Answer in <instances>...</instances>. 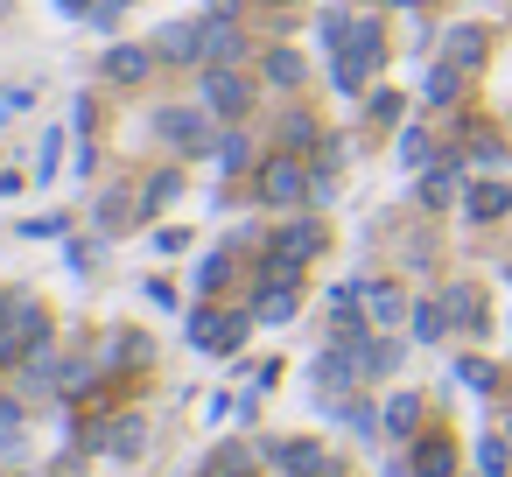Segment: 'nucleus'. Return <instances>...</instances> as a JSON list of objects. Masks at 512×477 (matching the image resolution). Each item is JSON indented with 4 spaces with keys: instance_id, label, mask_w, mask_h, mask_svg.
<instances>
[{
    "instance_id": "nucleus-27",
    "label": "nucleus",
    "mask_w": 512,
    "mask_h": 477,
    "mask_svg": "<svg viewBox=\"0 0 512 477\" xmlns=\"http://www.w3.org/2000/svg\"><path fill=\"white\" fill-rule=\"evenodd\" d=\"M274 148H281V155H295V148H323V141H316V120H309V113H288V120L274 127Z\"/></svg>"
},
{
    "instance_id": "nucleus-25",
    "label": "nucleus",
    "mask_w": 512,
    "mask_h": 477,
    "mask_svg": "<svg viewBox=\"0 0 512 477\" xmlns=\"http://www.w3.org/2000/svg\"><path fill=\"white\" fill-rule=\"evenodd\" d=\"M456 92H463V71H456V64H428V85H421V99L442 113V106H456Z\"/></svg>"
},
{
    "instance_id": "nucleus-14",
    "label": "nucleus",
    "mask_w": 512,
    "mask_h": 477,
    "mask_svg": "<svg viewBox=\"0 0 512 477\" xmlns=\"http://www.w3.org/2000/svg\"><path fill=\"white\" fill-rule=\"evenodd\" d=\"M155 57H162V64H197V57H204V22H169V29L155 36Z\"/></svg>"
},
{
    "instance_id": "nucleus-2",
    "label": "nucleus",
    "mask_w": 512,
    "mask_h": 477,
    "mask_svg": "<svg viewBox=\"0 0 512 477\" xmlns=\"http://www.w3.org/2000/svg\"><path fill=\"white\" fill-rule=\"evenodd\" d=\"M253 197L267 204V211H295V204H309V169H302V155H267L260 162V176H253Z\"/></svg>"
},
{
    "instance_id": "nucleus-33",
    "label": "nucleus",
    "mask_w": 512,
    "mask_h": 477,
    "mask_svg": "<svg viewBox=\"0 0 512 477\" xmlns=\"http://www.w3.org/2000/svg\"><path fill=\"white\" fill-rule=\"evenodd\" d=\"M428 155H435V141H428V127H407V134H400V169H421Z\"/></svg>"
},
{
    "instance_id": "nucleus-28",
    "label": "nucleus",
    "mask_w": 512,
    "mask_h": 477,
    "mask_svg": "<svg viewBox=\"0 0 512 477\" xmlns=\"http://www.w3.org/2000/svg\"><path fill=\"white\" fill-rule=\"evenodd\" d=\"M449 330H456V323H449L442 295H435V302H414V337H421V344H442Z\"/></svg>"
},
{
    "instance_id": "nucleus-7",
    "label": "nucleus",
    "mask_w": 512,
    "mask_h": 477,
    "mask_svg": "<svg viewBox=\"0 0 512 477\" xmlns=\"http://www.w3.org/2000/svg\"><path fill=\"white\" fill-rule=\"evenodd\" d=\"M141 211H148V204H141V190H127V183H120V190H106V197L92 204V225H99L106 239H120V232H134V225H141Z\"/></svg>"
},
{
    "instance_id": "nucleus-11",
    "label": "nucleus",
    "mask_w": 512,
    "mask_h": 477,
    "mask_svg": "<svg viewBox=\"0 0 512 477\" xmlns=\"http://www.w3.org/2000/svg\"><path fill=\"white\" fill-rule=\"evenodd\" d=\"M442 309H449V323L470 330V337L491 330V316H484V288H477V281H449V288H442Z\"/></svg>"
},
{
    "instance_id": "nucleus-44",
    "label": "nucleus",
    "mask_w": 512,
    "mask_h": 477,
    "mask_svg": "<svg viewBox=\"0 0 512 477\" xmlns=\"http://www.w3.org/2000/svg\"><path fill=\"white\" fill-rule=\"evenodd\" d=\"M232 8H239V0H211V15H232Z\"/></svg>"
},
{
    "instance_id": "nucleus-1",
    "label": "nucleus",
    "mask_w": 512,
    "mask_h": 477,
    "mask_svg": "<svg viewBox=\"0 0 512 477\" xmlns=\"http://www.w3.org/2000/svg\"><path fill=\"white\" fill-rule=\"evenodd\" d=\"M50 344V309L36 295H15V309L0 316V372L8 365H29V351Z\"/></svg>"
},
{
    "instance_id": "nucleus-37",
    "label": "nucleus",
    "mask_w": 512,
    "mask_h": 477,
    "mask_svg": "<svg viewBox=\"0 0 512 477\" xmlns=\"http://www.w3.org/2000/svg\"><path fill=\"white\" fill-rule=\"evenodd\" d=\"M57 155H64V134H57V127H50V141H43V162H36V176H43V183H50V176H57Z\"/></svg>"
},
{
    "instance_id": "nucleus-29",
    "label": "nucleus",
    "mask_w": 512,
    "mask_h": 477,
    "mask_svg": "<svg viewBox=\"0 0 512 477\" xmlns=\"http://www.w3.org/2000/svg\"><path fill=\"white\" fill-rule=\"evenodd\" d=\"M449 197H456V155H442V169L421 176V204H428V211H442Z\"/></svg>"
},
{
    "instance_id": "nucleus-36",
    "label": "nucleus",
    "mask_w": 512,
    "mask_h": 477,
    "mask_svg": "<svg viewBox=\"0 0 512 477\" xmlns=\"http://www.w3.org/2000/svg\"><path fill=\"white\" fill-rule=\"evenodd\" d=\"M344 36H351V15H344V8H330V15H323V43H330V50H344Z\"/></svg>"
},
{
    "instance_id": "nucleus-30",
    "label": "nucleus",
    "mask_w": 512,
    "mask_h": 477,
    "mask_svg": "<svg viewBox=\"0 0 512 477\" xmlns=\"http://www.w3.org/2000/svg\"><path fill=\"white\" fill-rule=\"evenodd\" d=\"M512 470V435H484L477 442V477H505Z\"/></svg>"
},
{
    "instance_id": "nucleus-19",
    "label": "nucleus",
    "mask_w": 512,
    "mask_h": 477,
    "mask_svg": "<svg viewBox=\"0 0 512 477\" xmlns=\"http://www.w3.org/2000/svg\"><path fill=\"white\" fill-rule=\"evenodd\" d=\"M463 211H470L477 225H491V218L512 211V190H505V183H470V190H463Z\"/></svg>"
},
{
    "instance_id": "nucleus-48",
    "label": "nucleus",
    "mask_w": 512,
    "mask_h": 477,
    "mask_svg": "<svg viewBox=\"0 0 512 477\" xmlns=\"http://www.w3.org/2000/svg\"><path fill=\"white\" fill-rule=\"evenodd\" d=\"M505 281H512V267H505Z\"/></svg>"
},
{
    "instance_id": "nucleus-8",
    "label": "nucleus",
    "mask_w": 512,
    "mask_h": 477,
    "mask_svg": "<svg viewBox=\"0 0 512 477\" xmlns=\"http://www.w3.org/2000/svg\"><path fill=\"white\" fill-rule=\"evenodd\" d=\"M85 442L127 463V456H141V449H148V421H141V414H113V421H106V428H92Z\"/></svg>"
},
{
    "instance_id": "nucleus-39",
    "label": "nucleus",
    "mask_w": 512,
    "mask_h": 477,
    "mask_svg": "<svg viewBox=\"0 0 512 477\" xmlns=\"http://www.w3.org/2000/svg\"><path fill=\"white\" fill-rule=\"evenodd\" d=\"M22 428V400L15 393H0V435H15Z\"/></svg>"
},
{
    "instance_id": "nucleus-16",
    "label": "nucleus",
    "mask_w": 512,
    "mask_h": 477,
    "mask_svg": "<svg viewBox=\"0 0 512 477\" xmlns=\"http://www.w3.org/2000/svg\"><path fill=\"white\" fill-rule=\"evenodd\" d=\"M148 71H155V43H113L106 50V78L113 85H141Z\"/></svg>"
},
{
    "instance_id": "nucleus-32",
    "label": "nucleus",
    "mask_w": 512,
    "mask_h": 477,
    "mask_svg": "<svg viewBox=\"0 0 512 477\" xmlns=\"http://www.w3.org/2000/svg\"><path fill=\"white\" fill-rule=\"evenodd\" d=\"M400 113H407V106H400V92H372V99H365V120H372L379 134H386V127H400Z\"/></svg>"
},
{
    "instance_id": "nucleus-21",
    "label": "nucleus",
    "mask_w": 512,
    "mask_h": 477,
    "mask_svg": "<svg viewBox=\"0 0 512 477\" xmlns=\"http://www.w3.org/2000/svg\"><path fill=\"white\" fill-rule=\"evenodd\" d=\"M302 302V281L295 288H253V323H288Z\"/></svg>"
},
{
    "instance_id": "nucleus-31",
    "label": "nucleus",
    "mask_w": 512,
    "mask_h": 477,
    "mask_svg": "<svg viewBox=\"0 0 512 477\" xmlns=\"http://www.w3.org/2000/svg\"><path fill=\"white\" fill-rule=\"evenodd\" d=\"M169 197H183V176H176V169H155V176L141 183V204H148V211H162Z\"/></svg>"
},
{
    "instance_id": "nucleus-35",
    "label": "nucleus",
    "mask_w": 512,
    "mask_h": 477,
    "mask_svg": "<svg viewBox=\"0 0 512 477\" xmlns=\"http://www.w3.org/2000/svg\"><path fill=\"white\" fill-rule=\"evenodd\" d=\"M330 85H337V92H365V64H351V57L337 50V57H330Z\"/></svg>"
},
{
    "instance_id": "nucleus-34",
    "label": "nucleus",
    "mask_w": 512,
    "mask_h": 477,
    "mask_svg": "<svg viewBox=\"0 0 512 477\" xmlns=\"http://www.w3.org/2000/svg\"><path fill=\"white\" fill-rule=\"evenodd\" d=\"M456 379H463L470 393H498V365H484V358H463V365H456Z\"/></svg>"
},
{
    "instance_id": "nucleus-42",
    "label": "nucleus",
    "mask_w": 512,
    "mask_h": 477,
    "mask_svg": "<svg viewBox=\"0 0 512 477\" xmlns=\"http://www.w3.org/2000/svg\"><path fill=\"white\" fill-rule=\"evenodd\" d=\"M15 190H22V176H15V169H0V197H15Z\"/></svg>"
},
{
    "instance_id": "nucleus-18",
    "label": "nucleus",
    "mask_w": 512,
    "mask_h": 477,
    "mask_svg": "<svg viewBox=\"0 0 512 477\" xmlns=\"http://www.w3.org/2000/svg\"><path fill=\"white\" fill-rule=\"evenodd\" d=\"M253 470H260V449H246V442H218L204 456V477H253Z\"/></svg>"
},
{
    "instance_id": "nucleus-6",
    "label": "nucleus",
    "mask_w": 512,
    "mask_h": 477,
    "mask_svg": "<svg viewBox=\"0 0 512 477\" xmlns=\"http://www.w3.org/2000/svg\"><path fill=\"white\" fill-rule=\"evenodd\" d=\"M204 106H211L225 127L246 120V113H253V78H246L239 64H211V71H204Z\"/></svg>"
},
{
    "instance_id": "nucleus-47",
    "label": "nucleus",
    "mask_w": 512,
    "mask_h": 477,
    "mask_svg": "<svg viewBox=\"0 0 512 477\" xmlns=\"http://www.w3.org/2000/svg\"><path fill=\"white\" fill-rule=\"evenodd\" d=\"M267 8H295V0H267Z\"/></svg>"
},
{
    "instance_id": "nucleus-41",
    "label": "nucleus",
    "mask_w": 512,
    "mask_h": 477,
    "mask_svg": "<svg viewBox=\"0 0 512 477\" xmlns=\"http://www.w3.org/2000/svg\"><path fill=\"white\" fill-rule=\"evenodd\" d=\"M183 246H190V232H176V225H169V232H155V253H183Z\"/></svg>"
},
{
    "instance_id": "nucleus-46",
    "label": "nucleus",
    "mask_w": 512,
    "mask_h": 477,
    "mask_svg": "<svg viewBox=\"0 0 512 477\" xmlns=\"http://www.w3.org/2000/svg\"><path fill=\"white\" fill-rule=\"evenodd\" d=\"M393 8H421V0H393Z\"/></svg>"
},
{
    "instance_id": "nucleus-38",
    "label": "nucleus",
    "mask_w": 512,
    "mask_h": 477,
    "mask_svg": "<svg viewBox=\"0 0 512 477\" xmlns=\"http://www.w3.org/2000/svg\"><path fill=\"white\" fill-rule=\"evenodd\" d=\"M57 232H64V211H50V218H29V225H22V239H57Z\"/></svg>"
},
{
    "instance_id": "nucleus-13",
    "label": "nucleus",
    "mask_w": 512,
    "mask_h": 477,
    "mask_svg": "<svg viewBox=\"0 0 512 477\" xmlns=\"http://www.w3.org/2000/svg\"><path fill=\"white\" fill-rule=\"evenodd\" d=\"M379 414H386V435H393V442H414V435L428 428V400H421V393H386Z\"/></svg>"
},
{
    "instance_id": "nucleus-24",
    "label": "nucleus",
    "mask_w": 512,
    "mask_h": 477,
    "mask_svg": "<svg viewBox=\"0 0 512 477\" xmlns=\"http://www.w3.org/2000/svg\"><path fill=\"white\" fill-rule=\"evenodd\" d=\"M211 155H218V176H246V169H253V141H246L239 127H225Z\"/></svg>"
},
{
    "instance_id": "nucleus-23",
    "label": "nucleus",
    "mask_w": 512,
    "mask_h": 477,
    "mask_svg": "<svg viewBox=\"0 0 512 477\" xmlns=\"http://www.w3.org/2000/svg\"><path fill=\"white\" fill-rule=\"evenodd\" d=\"M323 407H330L351 435H379V428H386V414H379L372 400H351V393H344V400H323Z\"/></svg>"
},
{
    "instance_id": "nucleus-10",
    "label": "nucleus",
    "mask_w": 512,
    "mask_h": 477,
    "mask_svg": "<svg viewBox=\"0 0 512 477\" xmlns=\"http://www.w3.org/2000/svg\"><path fill=\"white\" fill-rule=\"evenodd\" d=\"M267 246H274V253H288V260H302V267H309V260H316V253H323V246H330V225H323V218H295V225H281V232H274V239H267Z\"/></svg>"
},
{
    "instance_id": "nucleus-5",
    "label": "nucleus",
    "mask_w": 512,
    "mask_h": 477,
    "mask_svg": "<svg viewBox=\"0 0 512 477\" xmlns=\"http://www.w3.org/2000/svg\"><path fill=\"white\" fill-rule=\"evenodd\" d=\"M281 477H344V463L323 449V442H309V435H288V442H267L260 449Z\"/></svg>"
},
{
    "instance_id": "nucleus-4",
    "label": "nucleus",
    "mask_w": 512,
    "mask_h": 477,
    "mask_svg": "<svg viewBox=\"0 0 512 477\" xmlns=\"http://www.w3.org/2000/svg\"><path fill=\"white\" fill-rule=\"evenodd\" d=\"M246 330H253V309H211V302H204V309L190 316V344H197V351H218V358H232V351L246 344Z\"/></svg>"
},
{
    "instance_id": "nucleus-12",
    "label": "nucleus",
    "mask_w": 512,
    "mask_h": 477,
    "mask_svg": "<svg viewBox=\"0 0 512 477\" xmlns=\"http://www.w3.org/2000/svg\"><path fill=\"white\" fill-rule=\"evenodd\" d=\"M407 456H414V477H456V442H449V428H421Z\"/></svg>"
},
{
    "instance_id": "nucleus-15",
    "label": "nucleus",
    "mask_w": 512,
    "mask_h": 477,
    "mask_svg": "<svg viewBox=\"0 0 512 477\" xmlns=\"http://www.w3.org/2000/svg\"><path fill=\"white\" fill-rule=\"evenodd\" d=\"M246 57V29L232 15H211L204 22V64H239Z\"/></svg>"
},
{
    "instance_id": "nucleus-17",
    "label": "nucleus",
    "mask_w": 512,
    "mask_h": 477,
    "mask_svg": "<svg viewBox=\"0 0 512 477\" xmlns=\"http://www.w3.org/2000/svg\"><path fill=\"white\" fill-rule=\"evenodd\" d=\"M330 57H337V50H330ZM344 57L372 71V64L386 57V22H351V36H344Z\"/></svg>"
},
{
    "instance_id": "nucleus-45",
    "label": "nucleus",
    "mask_w": 512,
    "mask_h": 477,
    "mask_svg": "<svg viewBox=\"0 0 512 477\" xmlns=\"http://www.w3.org/2000/svg\"><path fill=\"white\" fill-rule=\"evenodd\" d=\"M106 8H134V0H106Z\"/></svg>"
},
{
    "instance_id": "nucleus-40",
    "label": "nucleus",
    "mask_w": 512,
    "mask_h": 477,
    "mask_svg": "<svg viewBox=\"0 0 512 477\" xmlns=\"http://www.w3.org/2000/svg\"><path fill=\"white\" fill-rule=\"evenodd\" d=\"M141 295H148V302H155V309H176V288H169V281H162V274H155V281H148V288H141Z\"/></svg>"
},
{
    "instance_id": "nucleus-22",
    "label": "nucleus",
    "mask_w": 512,
    "mask_h": 477,
    "mask_svg": "<svg viewBox=\"0 0 512 477\" xmlns=\"http://www.w3.org/2000/svg\"><path fill=\"white\" fill-rule=\"evenodd\" d=\"M400 316H407L400 288H393V281H365V323H379V330H386V323H400Z\"/></svg>"
},
{
    "instance_id": "nucleus-3",
    "label": "nucleus",
    "mask_w": 512,
    "mask_h": 477,
    "mask_svg": "<svg viewBox=\"0 0 512 477\" xmlns=\"http://www.w3.org/2000/svg\"><path fill=\"white\" fill-rule=\"evenodd\" d=\"M211 106H162L155 113V134H162V148H176V155H211L218 148V134H211Z\"/></svg>"
},
{
    "instance_id": "nucleus-43",
    "label": "nucleus",
    "mask_w": 512,
    "mask_h": 477,
    "mask_svg": "<svg viewBox=\"0 0 512 477\" xmlns=\"http://www.w3.org/2000/svg\"><path fill=\"white\" fill-rule=\"evenodd\" d=\"M57 8H64V15H92V0H57Z\"/></svg>"
},
{
    "instance_id": "nucleus-9",
    "label": "nucleus",
    "mask_w": 512,
    "mask_h": 477,
    "mask_svg": "<svg viewBox=\"0 0 512 477\" xmlns=\"http://www.w3.org/2000/svg\"><path fill=\"white\" fill-rule=\"evenodd\" d=\"M484 57H491V29H477V22H456V29L442 36V64H456L463 78H470Z\"/></svg>"
},
{
    "instance_id": "nucleus-26",
    "label": "nucleus",
    "mask_w": 512,
    "mask_h": 477,
    "mask_svg": "<svg viewBox=\"0 0 512 477\" xmlns=\"http://www.w3.org/2000/svg\"><path fill=\"white\" fill-rule=\"evenodd\" d=\"M232 246H218V253H204V267H197V295H225L232 288Z\"/></svg>"
},
{
    "instance_id": "nucleus-20",
    "label": "nucleus",
    "mask_w": 512,
    "mask_h": 477,
    "mask_svg": "<svg viewBox=\"0 0 512 477\" xmlns=\"http://www.w3.org/2000/svg\"><path fill=\"white\" fill-rule=\"evenodd\" d=\"M260 78H267V85H281V92H295V85H302L309 71H302V57H295L288 43H274V50L260 57Z\"/></svg>"
}]
</instances>
